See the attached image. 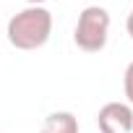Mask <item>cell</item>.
Masks as SVG:
<instances>
[{"label":"cell","mask_w":133,"mask_h":133,"mask_svg":"<svg viewBox=\"0 0 133 133\" xmlns=\"http://www.w3.org/2000/svg\"><path fill=\"white\" fill-rule=\"evenodd\" d=\"M50 34H52V13L44 5H29L18 11L16 16L8 18V26H5V37L11 47L24 52L44 47L50 42Z\"/></svg>","instance_id":"1"},{"label":"cell","mask_w":133,"mask_h":133,"mask_svg":"<svg viewBox=\"0 0 133 133\" xmlns=\"http://www.w3.org/2000/svg\"><path fill=\"white\" fill-rule=\"evenodd\" d=\"M110 11L102 5H86L78 13L76 29H73V42L84 52H102L110 39Z\"/></svg>","instance_id":"2"},{"label":"cell","mask_w":133,"mask_h":133,"mask_svg":"<svg viewBox=\"0 0 133 133\" xmlns=\"http://www.w3.org/2000/svg\"><path fill=\"white\" fill-rule=\"evenodd\" d=\"M99 133H133V107L125 102H107L97 112Z\"/></svg>","instance_id":"3"},{"label":"cell","mask_w":133,"mask_h":133,"mask_svg":"<svg viewBox=\"0 0 133 133\" xmlns=\"http://www.w3.org/2000/svg\"><path fill=\"white\" fill-rule=\"evenodd\" d=\"M42 133H78V120L68 110L50 112L42 123Z\"/></svg>","instance_id":"4"},{"label":"cell","mask_w":133,"mask_h":133,"mask_svg":"<svg viewBox=\"0 0 133 133\" xmlns=\"http://www.w3.org/2000/svg\"><path fill=\"white\" fill-rule=\"evenodd\" d=\"M123 91H125L128 104L133 107V60L128 63V68H125V73H123Z\"/></svg>","instance_id":"5"},{"label":"cell","mask_w":133,"mask_h":133,"mask_svg":"<svg viewBox=\"0 0 133 133\" xmlns=\"http://www.w3.org/2000/svg\"><path fill=\"white\" fill-rule=\"evenodd\" d=\"M125 31H128V37L133 39V8H130V13H128V18H125Z\"/></svg>","instance_id":"6"},{"label":"cell","mask_w":133,"mask_h":133,"mask_svg":"<svg viewBox=\"0 0 133 133\" xmlns=\"http://www.w3.org/2000/svg\"><path fill=\"white\" fill-rule=\"evenodd\" d=\"M26 3H29V5H44L47 0H26Z\"/></svg>","instance_id":"7"}]
</instances>
